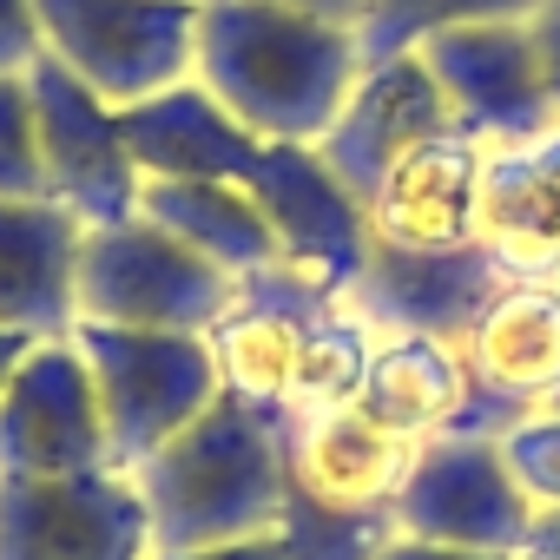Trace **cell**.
I'll return each instance as SVG.
<instances>
[{
  "label": "cell",
  "mask_w": 560,
  "mask_h": 560,
  "mask_svg": "<svg viewBox=\"0 0 560 560\" xmlns=\"http://www.w3.org/2000/svg\"><path fill=\"white\" fill-rule=\"evenodd\" d=\"M455 350L462 409L442 435H508L547 409L560 396V277H508Z\"/></svg>",
  "instance_id": "8992f818"
},
{
  "label": "cell",
  "mask_w": 560,
  "mask_h": 560,
  "mask_svg": "<svg viewBox=\"0 0 560 560\" xmlns=\"http://www.w3.org/2000/svg\"><path fill=\"white\" fill-rule=\"evenodd\" d=\"M0 198H47L40 145H34L27 73H21V80H0Z\"/></svg>",
  "instance_id": "484cf974"
},
{
  "label": "cell",
  "mask_w": 560,
  "mask_h": 560,
  "mask_svg": "<svg viewBox=\"0 0 560 560\" xmlns=\"http://www.w3.org/2000/svg\"><path fill=\"white\" fill-rule=\"evenodd\" d=\"M244 191L257 198V211L270 218L284 264L311 270L317 284H330L337 298L357 284V270L370 264V211L363 198L317 159V145H277L264 139Z\"/></svg>",
  "instance_id": "7c38bea8"
},
{
  "label": "cell",
  "mask_w": 560,
  "mask_h": 560,
  "mask_svg": "<svg viewBox=\"0 0 560 560\" xmlns=\"http://www.w3.org/2000/svg\"><path fill=\"white\" fill-rule=\"evenodd\" d=\"M547 0H370V14L357 27L363 60H396L416 54L429 34L475 27V21H534Z\"/></svg>",
  "instance_id": "603a6c76"
},
{
  "label": "cell",
  "mask_w": 560,
  "mask_h": 560,
  "mask_svg": "<svg viewBox=\"0 0 560 560\" xmlns=\"http://www.w3.org/2000/svg\"><path fill=\"white\" fill-rule=\"evenodd\" d=\"M448 126H455V119H448V100H442V86L429 80L422 54L363 60V73H357L343 113H337L330 132L317 139V159L370 205V191L389 178V165H396L409 145H422V139H435V132H448Z\"/></svg>",
  "instance_id": "9a60e30c"
},
{
  "label": "cell",
  "mask_w": 560,
  "mask_h": 560,
  "mask_svg": "<svg viewBox=\"0 0 560 560\" xmlns=\"http://www.w3.org/2000/svg\"><path fill=\"white\" fill-rule=\"evenodd\" d=\"M231 298L237 277H224L218 264H205L191 244H178L139 211L86 231L80 244V324L205 337L231 311Z\"/></svg>",
  "instance_id": "277c9868"
},
{
  "label": "cell",
  "mask_w": 560,
  "mask_h": 560,
  "mask_svg": "<svg viewBox=\"0 0 560 560\" xmlns=\"http://www.w3.org/2000/svg\"><path fill=\"white\" fill-rule=\"evenodd\" d=\"M363 73L357 27L284 8V0H205L191 80L250 132L317 145Z\"/></svg>",
  "instance_id": "6da1fadb"
},
{
  "label": "cell",
  "mask_w": 560,
  "mask_h": 560,
  "mask_svg": "<svg viewBox=\"0 0 560 560\" xmlns=\"http://www.w3.org/2000/svg\"><path fill=\"white\" fill-rule=\"evenodd\" d=\"M119 132H126V152L139 165V178H224V185H244L250 159L264 139H250L198 80L145 100V106H126L119 113Z\"/></svg>",
  "instance_id": "ffe728a7"
},
{
  "label": "cell",
  "mask_w": 560,
  "mask_h": 560,
  "mask_svg": "<svg viewBox=\"0 0 560 560\" xmlns=\"http://www.w3.org/2000/svg\"><path fill=\"white\" fill-rule=\"evenodd\" d=\"M494 442H501V462H508L514 488L534 508H560V416L553 409H534V416H521Z\"/></svg>",
  "instance_id": "d4e9b609"
},
{
  "label": "cell",
  "mask_w": 560,
  "mask_h": 560,
  "mask_svg": "<svg viewBox=\"0 0 560 560\" xmlns=\"http://www.w3.org/2000/svg\"><path fill=\"white\" fill-rule=\"evenodd\" d=\"M534 34V54H540V73H547V93H553V113H560V0H547V8L527 21Z\"/></svg>",
  "instance_id": "83f0119b"
},
{
  "label": "cell",
  "mask_w": 560,
  "mask_h": 560,
  "mask_svg": "<svg viewBox=\"0 0 560 560\" xmlns=\"http://www.w3.org/2000/svg\"><path fill=\"white\" fill-rule=\"evenodd\" d=\"M475 237L508 277H560V126L481 152Z\"/></svg>",
  "instance_id": "d6986e66"
},
{
  "label": "cell",
  "mask_w": 560,
  "mask_h": 560,
  "mask_svg": "<svg viewBox=\"0 0 560 560\" xmlns=\"http://www.w3.org/2000/svg\"><path fill=\"white\" fill-rule=\"evenodd\" d=\"M205 0H34L47 54L113 113L191 80Z\"/></svg>",
  "instance_id": "5b68a950"
},
{
  "label": "cell",
  "mask_w": 560,
  "mask_h": 560,
  "mask_svg": "<svg viewBox=\"0 0 560 560\" xmlns=\"http://www.w3.org/2000/svg\"><path fill=\"white\" fill-rule=\"evenodd\" d=\"M337 311H343V298L298 264H264V270L237 277L231 311L205 330L224 396H244L264 416H291L311 350Z\"/></svg>",
  "instance_id": "52a82bcc"
},
{
  "label": "cell",
  "mask_w": 560,
  "mask_h": 560,
  "mask_svg": "<svg viewBox=\"0 0 560 560\" xmlns=\"http://www.w3.org/2000/svg\"><path fill=\"white\" fill-rule=\"evenodd\" d=\"M521 560H560V508H534V527H527Z\"/></svg>",
  "instance_id": "4dcf8cb0"
},
{
  "label": "cell",
  "mask_w": 560,
  "mask_h": 560,
  "mask_svg": "<svg viewBox=\"0 0 560 560\" xmlns=\"http://www.w3.org/2000/svg\"><path fill=\"white\" fill-rule=\"evenodd\" d=\"M152 521V553L257 540L284 521V435L244 396H218L191 429L132 468Z\"/></svg>",
  "instance_id": "7a4b0ae2"
},
{
  "label": "cell",
  "mask_w": 560,
  "mask_h": 560,
  "mask_svg": "<svg viewBox=\"0 0 560 560\" xmlns=\"http://www.w3.org/2000/svg\"><path fill=\"white\" fill-rule=\"evenodd\" d=\"M284 435V481L324 508H396V488L416 462V442L370 422L357 402H330L311 416H277Z\"/></svg>",
  "instance_id": "e0dca14e"
},
{
  "label": "cell",
  "mask_w": 560,
  "mask_h": 560,
  "mask_svg": "<svg viewBox=\"0 0 560 560\" xmlns=\"http://www.w3.org/2000/svg\"><path fill=\"white\" fill-rule=\"evenodd\" d=\"M73 350L86 357L100 422L113 468L132 475L145 455H159L178 429H191L218 396V363L205 337L185 330H113V324H73Z\"/></svg>",
  "instance_id": "3957f363"
},
{
  "label": "cell",
  "mask_w": 560,
  "mask_h": 560,
  "mask_svg": "<svg viewBox=\"0 0 560 560\" xmlns=\"http://www.w3.org/2000/svg\"><path fill=\"white\" fill-rule=\"evenodd\" d=\"M416 54H422L429 80L442 86L455 132L475 139L481 152H494V145H521V139H540L547 126H560L527 21H475V27H448V34H429Z\"/></svg>",
  "instance_id": "8fae6325"
},
{
  "label": "cell",
  "mask_w": 560,
  "mask_h": 560,
  "mask_svg": "<svg viewBox=\"0 0 560 560\" xmlns=\"http://www.w3.org/2000/svg\"><path fill=\"white\" fill-rule=\"evenodd\" d=\"M389 514H396V534H409V540H442V547L501 553V560H521L527 527H534V501L514 488L494 435L416 442V462H409Z\"/></svg>",
  "instance_id": "ba28073f"
},
{
  "label": "cell",
  "mask_w": 560,
  "mask_h": 560,
  "mask_svg": "<svg viewBox=\"0 0 560 560\" xmlns=\"http://www.w3.org/2000/svg\"><path fill=\"white\" fill-rule=\"evenodd\" d=\"M291 560H376L396 540V514L389 508H324L291 494L284 481V521H277Z\"/></svg>",
  "instance_id": "cb8c5ba5"
},
{
  "label": "cell",
  "mask_w": 560,
  "mask_h": 560,
  "mask_svg": "<svg viewBox=\"0 0 560 560\" xmlns=\"http://www.w3.org/2000/svg\"><path fill=\"white\" fill-rule=\"evenodd\" d=\"M139 218H152L159 231L191 244L224 277H250L264 264H284V244H277L270 218L257 211V198L244 185H224V178H145Z\"/></svg>",
  "instance_id": "44dd1931"
},
{
  "label": "cell",
  "mask_w": 560,
  "mask_h": 560,
  "mask_svg": "<svg viewBox=\"0 0 560 560\" xmlns=\"http://www.w3.org/2000/svg\"><path fill=\"white\" fill-rule=\"evenodd\" d=\"M376 560H501V553H468V547H442V540H409V534H396Z\"/></svg>",
  "instance_id": "f546056e"
},
{
  "label": "cell",
  "mask_w": 560,
  "mask_h": 560,
  "mask_svg": "<svg viewBox=\"0 0 560 560\" xmlns=\"http://www.w3.org/2000/svg\"><path fill=\"white\" fill-rule=\"evenodd\" d=\"M152 560H291L277 534H257V540H224V547H191V553H152Z\"/></svg>",
  "instance_id": "f1b7e54d"
},
{
  "label": "cell",
  "mask_w": 560,
  "mask_h": 560,
  "mask_svg": "<svg viewBox=\"0 0 560 560\" xmlns=\"http://www.w3.org/2000/svg\"><path fill=\"white\" fill-rule=\"evenodd\" d=\"M80 244L86 224L54 198H0V330L67 343L80 324Z\"/></svg>",
  "instance_id": "2e32d148"
},
{
  "label": "cell",
  "mask_w": 560,
  "mask_h": 560,
  "mask_svg": "<svg viewBox=\"0 0 560 560\" xmlns=\"http://www.w3.org/2000/svg\"><path fill=\"white\" fill-rule=\"evenodd\" d=\"M27 350H34L27 337H14V330H0V383H8V376H14V363H21Z\"/></svg>",
  "instance_id": "d6a6232c"
},
{
  "label": "cell",
  "mask_w": 560,
  "mask_h": 560,
  "mask_svg": "<svg viewBox=\"0 0 560 560\" xmlns=\"http://www.w3.org/2000/svg\"><path fill=\"white\" fill-rule=\"evenodd\" d=\"M475 191H481V145L455 126L409 145L389 178L370 191V237L389 250H462L475 244Z\"/></svg>",
  "instance_id": "ac0fdd59"
},
{
  "label": "cell",
  "mask_w": 560,
  "mask_h": 560,
  "mask_svg": "<svg viewBox=\"0 0 560 560\" xmlns=\"http://www.w3.org/2000/svg\"><path fill=\"white\" fill-rule=\"evenodd\" d=\"M370 422L402 442H429L462 409V350L442 337H376L370 370L350 396Z\"/></svg>",
  "instance_id": "7402d4cb"
},
{
  "label": "cell",
  "mask_w": 560,
  "mask_h": 560,
  "mask_svg": "<svg viewBox=\"0 0 560 560\" xmlns=\"http://www.w3.org/2000/svg\"><path fill=\"white\" fill-rule=\"evenodd\" d=\"M547 409H553V416H560V396H553V402H547Z\"/></svg>",
  "instance_id": "836d02e7"
},
{
  "label": "cell",
  "mask_w": 560,
  "mask_h": 560,
  "mask_svg": "<svg viewBox=\"0 0 560 560\" xmlns=\"http://www.w3.org/2000/svg\"><path fill=\"white\" fill-rule=\"evenodd\" d=\"M284 8L324 14V21H337V27H363V14H370V0H284Z\"/></svg>",
  "instance_id": "1f68e13d"
},
{
  "label": "cell",
  "mask_w": 560,
  "mask_h": 560,
  "mask_svg": "<svg viewBox=\"0 0 560 560\" xmlns=\"http://www.w3.org/2000/svg\"><path fill=\"white\" fill-rule=\"evenodd\" d=\"M508 284L501 257L475 237L462 250H389L370 237V264L343 304L376 330V337H442L462 343L468 324L488 311V298Z\"/></svg>",
  "instance_id": "5bb4252c"
},
{
  "label": "cell",
  "mask_w": 560,
  "mask_h": 560,
  "mask_svg": "<svg viewBox=\"0 0 560 560\" xmlns=\"http://www.w3.org/2000/svg\"><path fill=\"white\" fill-rule=\"evenodd\" d=\"M0 560H152L132 475H0Z\"/></svg>",
  "instance_id": "30bf717a"
},
{
  "label": "cell",
  "mask_w": 560,
  "mask_h": 560,
  "mask_svg": "<svg viewBox=\"0 0 560 560\" xmlns=\"http://www.w3.org/2000/svg\"><path fill=\"white\" fill-rule=\"evenodd\" d=\"M27 100H34V145H40V178L60 211H73L86 231L119 224L139 211V165L126 152L119 113L86 93L54 54L27 67Z\"/></svg>",
  "instance_id": "9c48e42d"
},
{
  "label": "cell",
  "mask_w": 560,
  "mask_h": 560,
  "mask_svg": "<svg viewBox=\"0 0 560 560\" xmlns=\"http://www.w3.org/2000/svg\"><path fill=\"white\" fill-rule=\"evenodd\" d=\"M40 54H47V40H40L34 0H0V80H21Z\"/></svg>",
  "instance_id": "4316f807"
},
{
  "label": "cell",
  "mask_w": 560,
  "mask_h": 560,
  "mask_svg": "<svg viewBox=\"0 0 560 560\" xmlns=\"http://www.w3.org/2000/svg\"><path fill=\"white\" fill-rule=\"evenodd\" d=\"M113 468L100 396L86 357L67 343H34L0 383V475H93Z\"/></svg>",
  "instance_id": "4fadbf2b"
}]
</instances>
